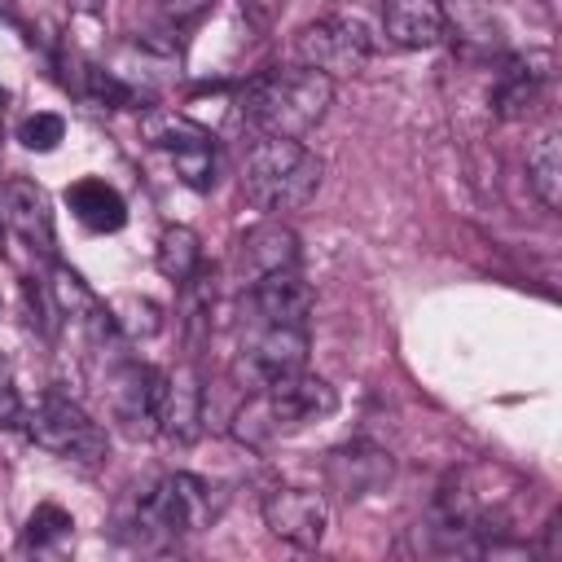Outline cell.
Masks as SVG:
<instances>
[{
  "label": "cell",
  "mask_w": 562,
  "mask_h": 562,
  "mask_svg": "<svg viewBox=\"0 0 562 562\" xmlns=\"http://www.w3.org/2000/svg\"><path fill=\"white\" fill-rule=\"evenodd\" d=\"M4 105H9V88H0V119H4Z\"/></svg>",
  "instance_id": "cell-29"
},
{
  "label": "cell",
  "mask_w": 562,
  "mask_h": 562,
  "mask_svg": "<svg viewBox=\"0 0 562 562\" xmlns=\"http://www.w3.org/2000/svg\"><path fill=\"white\" fill-rule=\"evenodd\" d=\"M105 316H110L114 334H123V338H154L162 329V307L149 294H136V290L114 294L105 303Z\"/></svg>",
  "instance_id": "cell-22"
},
{
  "label": "cell",
  "mask_w": 562,
  "mask_h": 562,
  "mask_svg": "<svg viewBox=\"0 0 562 562\" xmlns=\"http://www.w3.org/2000/svg\"><path fill=\"white\" fill-rule=\"evenodd\" d=\"M171 167H176V176H180L189 189L206 193V189L215 184V176H220V154H215V140H206V145H193V149H180V154H171Z\"/></svg>",
  "instance_id": "cell-24"
},
{
  "label": "cell",
  "mask_w": 562,
  "mask_h": 562,
  "mask_svg": "<svg viewBox=\"0 0 562 562\" xmlns=\"http://www.w3.org/2000/svg\"><path fill=\"white\" fill-rule=\"evenodd\" d=\"M158 4V18L176 31V26H184V22H193V18H202L206 9H211V0H154Z\"/></svg>",
  "instance_id": "cell-26"
},
{
  "label": "cell",
  "mask_w": 562,
  "mask_h": 562,
  "mask_svg": "<svg viewBox=\"0 0 562 562\" xmlns=\"http://www.w3.org/2000/svg\"><path fill=\"white\" fill-rule=\"evenodd\" d=\"M162 386H167V373L154 364H140V360H119L105 373V404H110V417L119 422V430L127 439L158 435Z\"/></svg>",
  "instance_id": "cell-7"
},
{
  "label": "cell",
  "mask_w": 562,
  "mask_h": 562,
  "mask_svg": "<svg viewBox=\"0 0 562 562\" xmlns=\"http://www.w3.org/2000/svg\"><path fill=\"white\" fill-rule=\"evenodd\" d=\"M290 268H299V237L281 220H263L237 237L233 277L241 281V290L272 277V272H290Z\"/></svg>",
  "instance_id": "cell-11"
},
{
  "label": "cell",
  "mask_w": 562,
  "mask_h": 562,
  "mask_svg": "<svg viewBox=\"0 0 562 562\" xmlns=\"http://www.w3.org/2000/svg\"><path fill=\"white\" fill-rule=\"evenodd\" d=\"M140 136L158 149V154H180V149H193V145H206V140H215L202 123H193V119H184V114H176V110H149L145 119H140Z\"/></svg>",
  "instance_id": "cell-18"
},
{
  "label": "cell",
  "mask_w": 562,
  "mask_h": 562,
  "mask_svg": "<svg viewBox=\"0 0 562 562\" xmlns=\"http://www.w3.org/2000/svg\"><path fill=\"white\" fill-rule=\"evenodd\" d=\"M338 408V391L299 369L290 378H277V382H263L246 395V404L233 413V439L246 443V448H272L290 435H299L303 426L329 417Z\"/></svg>",
  "instance_id": "cell-2"
},
{
  "label": "cell",
  "mask_w": 562,
  "mask_h": 562,
  "mask_svg": "<svg viewBox=\"0 0 562 562\" xmlns=\"http://www.w3.org/2000/svg\"><path fill=\"white\" fill-rule=\"evenodd\" d=\"M224 509V492L211 487L198 474H167L154 487L140 492L136 501V540L140 544H171L189 531H202L215 522V514Z\"/></svg>",
  "instance_id": "cell-4"
},
{
  "label": "cell",
  "mask_w": 562,
  "mask_h": 562,
  "mask_svg": "<svg viewBox=\"0 0 562 562\" xmlns=\"http://www.w3.org/2000/svg\"><path fill=\"white\" fill-rule=\"evenodd\" d=\"M154 263H158V272H162L167 281L184 285V281H189V277L202 268V241H198V233H193V228H184V224L162 228Z\"/></svg>",
  "instance_id": "cell-20"
},
{
  "label": "cell",
  "mask_w": 562,
  "mask_h": 562,
  "mask_svg": "<svg viewBox=\"0 0 562 562\" xmlns=\"http://www.w3.org/2000/svg\"><path fill=\"white\" fill-rule=\"evenodd\" d=\"M246 307H250V321H263V325H303L307 329L312 285L299 277V268L272 272V277L246 285Z\"/></svg>",
  "instance_id": "cell-12"
},
{
  "label": "cell",
  "mask_w": 562,
  "mask_h": 562,
  "mask_svg": "<svg viewBox=\"0 0 562 562\" xmlns=\"http://www.w3.org/2000/svg\"><path fill=\"white\" fill-rule=\"evenodd\" d=\"M70 9H75V13H101L105 0H70Z\"/></svg>",
  "instance_id": "cell-28"
},
{
  "label": "cell",
  "mask_w": 562,
  "mask_h": 562,
  "mask_svg": "<svg viewBox=\"0 0 562 562\" xmlns=\"http://www.w3.org/2000/svg\"><path fill=\"white\" fill-rule=\"evenodd\" d=\"M0 220L40 255H53V206L35 180H4L0 184Z\"/></svg>",
  "instance_id": "cell-14"
},
{
  "label": "cell",
  "mask_w": 562,
  "mask_h": 562,
  "mask_svg": "<svg viewBox=\"0 0 562 562\" xmlns=\"http://www.w3.org/2000/svg\"><path fill=\"white\" fill-rule=\"evenodd\" d=\"M549 66H553L549 53H514V57H505L496 79H492V92H487L492 114L505 119V123L527 119L540 105L544 88H549Z\"/></svg>",
  "instance_id": "cell-10"
},
{
  "label": "cell",
  "mask_w": 562,
  "mask_h": 562,
  "mask_svg": "<svg viewBox=\"0 0 562 562\" xmlns=\"http://www.w3.org/2000/svg\"><path fill=\"white\" fill-rule=\"evenodd\" d=\"M0 255H4V228H0Z\"/></svg>",
  "instance_id": "cell-30"
},
{
  "label": "cell",
  "mask_w": 562,
  "mask_h": 562,
  "mask_svg": "<svg viewBox=\"0 0 562 562\" xmlns=\"http://www.w3.org/2000/svg\"><path fill=\"white\" fill-rule=\"evenodd\" d=\"M26 439L44 452H57V457H70V461H83V465H101L105 452H110V439L105 430L61 391H44L31 408L18 413Z\"/></svg>",
  "instance_id": "cell-5"
},
{
  "label": "cell",
  "mask_w": 562,
  "mask_h": 562,
  "mask_svg": "<svg viewBox=\"0 0 562 562\" xmlns=\"http://www.w3.org/2000/svg\"><path fill=\"white\" fill-rule=\"evenodd\" d=\"M325 479L334 492H342L347 501H360L369 492H378L391 479V457L373 443H342L329 452L325 461Z\"/></svg>",
  "instance_id": "cell-15"
},
{
  "label": "cell",
  "mask_w": 562,
  "mask_h": 562,
  "mask_svg": "<svg viewBox=\"0 0 562 562\" xmlns=\"http://www.w3.org/2000/svg\"><path fill=\"white\" fill-rule=\"evenodd\" d=\"M22 404H18V386H13V364L0 351V422H18Z\"/></svg>",
  "instance_id": "cell-27"
},
{
  "label": "cell",
  "mask_w": 562,
  "mask_h": 562,
  "mask_svg": "<svg viewBox=\"0 0 562 562\" xmlns=\"http://www.w3.org/2000/svg\"><path fill=\"white\" fill-rule=\"evenodd\" d=\"M321 176H325V167L303 140L259 136L241 167V193L255 211L285 215V211H303L316 198Z\"/></svg>",
  "instance_id": "cell-3"
},
{
  "label": "cell",
  "mask_w": 562,
  "mask_h": 562,
  "mask_svg": "<svg viewBox=\"0 0 562 562\" xmlns=\"http://www.w3.org/2000/svg\"><path fill=\"white\" fill-rule=\"evenodd\" d=\"M294 53L303 66L321 70V75H356L369 66L373 57V35L364 22L356 18H342V13H329V18H316L299 31L294 40Z\"/></svg>",
  "instance_id": "cell-6"
},
{
  "label": "cell",
  "mask_w": 562,
  "mask_h": 562,
  "mask_svg": "<svg viewBox=\"0 0 562 562\" xmlns=\"http://www.w3.org/2000/svg\"><path fill=\"white\" fill-rule=\"evenodd\" d=\"M329 101H334V79L294 61V66H272L246 79L237 92V114L255 136L299 140L325 119Z\"/></svg>",
  "instance_id": "cell-1"
},
{
  "label": "cell",
  "mask_w": 562,
  "mask_h": 562,
  "mask_svg": "<svg viewBox=\"0 0 562 562\" xmlns=\"http://www.w3.org/2000/svg\"><path fill=\"white\" fill-rule=\"evenodd\" d=\"M382 31L395 48H435L448 35L439 0H382Z\"/></svg>",
  "instance_id": "cell-16"
},
{
  "label": "cell",
  "mask_w": 562,
  "mask_h": 562,
  "mask_svg": "<svg viewBox=\"0 0 562 562\" xmlns=\"http://www.w3.org/2000/svg\"><path fill=\"white\" fill-rule=\"evenodd\" d=\"M18 140H22L31 154H48V149H57V145L66 140V119L53 114V110H35L31 119H22Z\"/></svg>",
  "instance_id": "cell-25"
},
{
  "label": "cell",
  "mask_w": 562,
  "mask_h": 562,
  "mask_svg": "<svg viewBox=\"0 0 562 562\" xmlns=\"http://www.w3.org/2000/svg\"><path fill=\"white\" fill-rule=\"evenodd\" d=\"M66 206L70 215L88 228V233H119L127 224V202L114 184L97 180V176H83L66 189Z\"/></svg>",
  "instance_id": "cell-17"
},
{
  "label": "cell",
  "mask_w": 562,
  "mask_h": 562,
  "mask_svg": "<svg viewBox=\"0 0 562 562\" xmlns=\"http://www.w3.org/2000/svg\"><path fill=\"white\" fill-rule=\"evenodd\" d=\"M443 18H452L457 35L474 48H496L501 44V26H496V13H492V0H452L443 9Z\"/></svg>",
  "instance_id": "cell-23"
},
{
  "label": "cell",
  "mask_w": 562,
  "mask_h": 562,
  "mask_svg": "<svg viewBox=\"0 0 562 562\" xmlns=\"http://www.w3.org/2000/svg\"><path fill=\"white\" fill-rule=\"evenodd\" d=\"M263 522L272 536L299 549H316L329 527V501L325 492H312V487H272L263 496Z\"/></svg>",
  "instance_id": "cell-8"
},
{
  "label": "cell",
  "mask_w": 562,
  "mask_h": 562,
  "mask_svg": "<svg viewBox=\"0 0 562 562\" xmlns=\"http://www.w3.org/2000/svg\"><path fill=\"white\" fill-rule=\"evenodd\" d=\"M202 408H206V386L198 364H180L176 373H167L162 386V408H158V435H167L171 443H193L202 435Z\"/></svg>",
  "instance_id": "cell-13"
},
{
  "label": "cell",
  "mask_w": 562,
  "mask_h": 562,
  "mask_svg": "<svg viewBox=\"0 0 562 562\" xmlns=\"http://www.w3.org/2000/svg\"><path fill=\"white\" fill-rule=\"evenodd\" d=\"M527 176H531L536 198H540L549 211H558V206H562V136H558V132H544V136L531 145V154H527Z\"/></svg>",
  "instance_id": "cell-19"
},
{
  "label": "cell",
  "mask_w": 562,
  "mask_h": 562,
  "mask_svg": "<svg viewBox=\"0 0 562 562\" xmlns=\"http://www.w3.org/2000/svg\"><path fill=\"white\" fill-rule=\"evenodd\" d=\"M241 356H246V369H250V382L263 386V382H277V378H290L307 364V329L303 325H263V321H250V334L241 342Z\"/></svg>",
  "instance_id": "cell-9"
},
{
  "label": "cell",
  "mask_w": 562,
  "mask_h": 562,
  "mask_svg": "<svg viewBox=\"0 0 562 562\" xmlns=\"http://www.w3.org/2000/svg\"><path fill=\"white\" fill-rule=\"evenodd\" d=\"M70 540H75V518L61 505L44 501V505L31 509V518L22 527V549L26 553H61Z\"/></svg>",
  "instance_id": "cell-21"
}]
</instances>
